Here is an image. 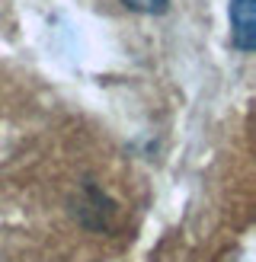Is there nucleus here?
Instances as JSON below:
<instances>
[{
  "mask_svg": "<svg viewBox=\"0 0 256 262\" xmlns=\"http://www.w3.org/2000/svg\"><path fill=\"white\" fill-rule=\"evenodd\" d=\"M122 4L135 13H166L173 0H122Z\"/></svg>",
  "mask_w": 256,
  "mask_h": 262,
  "instance_id": "2",
  "label": "nucleus"
},
{
  "mask_svg": "<svg viewBox=\"0 0 256 262\" xmlns=\"http://www.w3.org/2000/svg\"><path fill=\"white\" fill-rule=\"evenodd\" d=\"M227 16H230V42H234V48L253 51L256 48V7H253V0H230Z\"/></svg>",
  "mask_w": 256,
  "mask_h": 262,
  "instance_id": "1",
  "label": "nucleus"
}]
</instances>
